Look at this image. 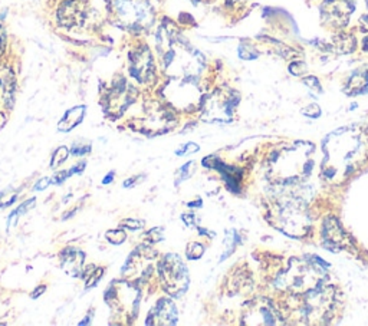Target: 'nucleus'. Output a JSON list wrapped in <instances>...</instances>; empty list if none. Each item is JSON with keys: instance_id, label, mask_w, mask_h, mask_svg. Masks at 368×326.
<instances>
[{"instance_id": "9d476101", "label": "nucleus", "mask_w": 368, "mask_h": 326, "mask_svg": "<svg viewBox=\"0 0 368 326\" xmlns=\"http://www.w3.org/2000/svg\"><path fill=\"white\" fill-rule=\"evenodd\" d=\"M84 260V255L78 250H73V249H68L65 251V255H62V267L68 271L69 275L72 276H78L81 267H82V262Z\"/></svg>"}, {"instance_id": "20e7f679", "label": "nucleus", "mask_w": 368, "mask_h": 326, "mask_svg": "<svg viewBox=\"0 0 368 326\" xmlns=\"http://www.w3.org/2000/svg\"><path fill=\"white\" fill-rule=\"evenodd\" d=\"M237 101L233 98L232 93L217 90L210 95L203 106V119L209 122H228L232 118L233 108Z\"/></svg>"}, {"instance_id": "0eeeda50", "label": "nucleus", "mask_w": 368, "mask_h": 326, "mask_svg": "<svg viewBox=\"0 0 368 326\" xmlns=\"http://www.w3.org/2000/svg\"><path fill=\"white\" fill-rule=\"evenodd\" d=\"M86 5L82 0H68L59 10V19L62 25L73 28L81 26L86 19Z\"/></svg>"}, {"instance_id": "412c9836", "label": "nucleus", "mask_w": 368, "mask_h": 326, "mask_svg": "<svg viewBox=\"0 0 368 326\" xmlns=\"http://www.w3.org/2000/svg\"><path fill=\"white\" fill-rule=\"evenodd\" d=\"M114 178V173L111 175H108L105 180H104V184H108V183H111V180Z\"/></svg>"}, {"instance_id": "f3484780", "label": "nucleus", "mask_w": 368, "mask_h": 326, "mask_svg": "<svg viewBox=\"0 0 368 326\" xmlns=\"http://www.w3.org/2000/svg\"><path fill=\"white\" fill-rule=\"evenodd\" d=\"M197 150H199V147L196 146V144L192 142V144H187V146H184L181 150H177L176 154H177V155H184V154L189 153V151H190V153H196Z\"/></svg>"}, {"instance_id": "9b49d317", "label": "nucleus", "mask_w": 368, "mask_h": 326, "mask_svg": "<svg viewBox=\"0 0 368 326\" xmlns=\"http://www.w3.org/2000/svg\"><path fill=\"white\" fill-rule=\"evenodd\" d=\"M84 114H85V106H77V108H72L69 110L64 118L59 122V131L68 133L72 128H75L77 125L81 124V121L84 119Z\"/></svg>"}, {"instance_id": "2eb2a0df", "label": "nucleus", "mask_w": 368, "mask_h": 326, "mask_svg": "<svg viewBox=\"0 0 368 326\" xmlns=\"http://www.w3.org/2000/svg\"><path fill=\"white\" fill-rule=\"evenodd\" d=\"M107 238H108V240L111 242V243H114V245H120V243H122V242L125 240V233H124L121 229H118V230H111V231H108V233H107Z\"/></svg>"}, {"instance_id": "1a4fd4ad", "label": "nucleus", "mask_w": 368, "mask_h": 326, "mask_svg": "<svg viewBox=\"0 0 368 326\" xmlns=\"http://www.w3.org/2000/svg\"><path fill=\"white\" fill-rule=\"evenodd\" d=\"M15 95V77L12 70L0 65V104L10 106Z\"/></svg>"}, {"instance_id": "39448f33", "label": "nucleus", "mask_w": 368, "mask_h": 326, "mask_svg": "<svg viewBox=\"0 0 368 326\" xmlns=\"http://www.w3.org/2000/svg\"><path fill=\"white\" fill-rule=\"evenodd\" d=\"M130 72L138 82H149L154 77V59L150 49L140 46L130 55Z\"/></svg>"}, {"instance_id": "f8f14e48", "label": "nucleus", "mask_w": 368, "mask_h": 326, "mask_svg": "<svg viewBox=\"0 0 368 326\" xmlns=\"http://www.w3.org/2000/svg\"><path fill=\"white\" fill-rule=\"evenodd\" d=\"M368 85V69L364 68V69H360L358 72H356V74L353 75V78L348 81V89H353L354 93H357V90H361L364 89L365 86Z\"/></svg>"}, {"instance_id": "a211bd4d", "label": "nucleus", "mask_w": 368, "mask_h": 326, "mask_svg": "<svg viewBox=\"0 0 368 326\" xmlns=\"http://www.w3.org/2000/svg\"><path fill=\"white\" fill-rule=\"evenodd\" d=\"M5 48H6V30L2 25H0V55L5 52Z\"/></svg>"}, {"instance_id": "dca6fc26", "label": "nucleus", "mask_w": 368, "mask_h": 326, "mask_svg": "<svg viewBox=\"0 0 368 326\" xmlns=\"http://www.w3.org/2000/svg\"><path fill=\"white\" fill-rule=\"evenodd\" d=\"M33 203H35V198H30V200L29 202H26V203H24L19 209H17L16 211H13L12 214H10V219H9V223H12L13 222V219H16V217H19L21 214H24V213H26L32 206H33Z\"/></svg>"}, {"instance_id": "ddd939ff", "label": "nucleus", "mask_w": 368, "mask_h": 326, "mask_svg": "<svg viewBox=\"0 0 368 326\" xmlns=\"http://www.w3.org/2000/svg\"><path fill=\"white\" fill-rule=\"evenodd\" d=\"M66 158H68V150H66L65 147H61V148H58L57 151H55V154H53V158H52V162H50L52 169H57V167H59V166L62 164V162H64Z\"/></svg>"}, {"instance_id": "4468645a", "label": "nucleus", "mask_w": 368, "mask_h": 326, "mask_svg": "<svg viewBox=\"0 0 368 326\" xmlns=\"http://www.w3.org/2000/svg\"><path fill=\"white\" fill-rule=\"evenodd\" d=\"M205 250H203V246L199 245V243H190L189 247H187V258L192 259V260H196L199 258H201V255H203Z\"/></svg>"}, {"instance_id": "f257e3e1", "label": "nucleus", "mask_w": 368, "mask_h": 326, "mask_svg": "<svg viewBox=\"0 0 368 326\" xmlns=\"http://www.w3.org/2000/svg\"><path fill=\"white\" fill-rule=\"evenodd\" d=\"M163 66L172 77H196L203 68V57L173 28L163 25L157 35Z\"/></svg>"}, {"instance_id": "6e6552de", "label": "nucleus", "mask_w": 368, "mask_h": 326, "mask_svg": "<svg viewBox=\"0 0 368 326\" xmlns=\"http://www.w3.org/2000/svg\"><path fill=\"white\" fill-rule=\"evenodd\" d=\"M150 315H154V318L149 316V320L147 322L151 320V323H157V325H173L177 322V316H178L176 306L167 299L158 300V303L156 305V307Z\"/></svg>"}, {"instance_id": "7ed1b4c3", "label": "nucleus", "mask_w": 368, "mask_h": 326, "mask_svg": "<svg viewBox=\"0 0 368 326\" xmlns=\"http://www.w3.org/2000/svg\"><path fill=\"white\" fill-rule=\"evenodd\" d=\"M161 283L170 296L180 298L189 287L187 267L177 255H167L160 263Z\"/></svg>"}, {"instance_id": "6ab92c4d", "label": "nucleus", "mask_w": 368, "mask_h": 326, "mask_svg": "<svg viewBox=\"0 0 368 326\" xmlns=\"http://www.w3.org/2000/svg\"><path fill=\"white\" fill-rule=\"evenodd\" d=\"M122 224H124V226H128V229H134V230H137V229H141V227H142V222H138V220H131V219H128V220L122 222Z\"/></svg>"}, {"instance_id": "423d86ee", "label": "nucleus", "mask_w": 368, "mask_h": 326, "mask_svg": "<svg viewBox=\"0 0 368 326\" xmlns=\"http://www.w3.org/2000/svg\"><path fill=\"white\" fill-rule=\"evenodd\" d=\"M153 258L154 255H147V251H144L142 249H137L134 251V255H131L130 259H128V262L125 263L122 269V275L125 278H131V279L144 278V275L150 276L151 275L150 271L153 270L151 266Z\"/></svg>"}, {"instance_id": "aec40b11", "label": "nucleus", "mask_w": 368, "mask_h": 326, "mask_svg": "<svg viewBox=\"0 0 368 326\" xmlns=\"http://www.w3.org/2000/svg\"><path fill=\"white\" fill-rule=\"evenodd\" d=\"M50 181H52V180H49V178H44V180H41L39 183L35 186V190H36V191H38V190H45V189L50 184Z\"/></svg>"}, {"instance_id": "f03ea898", "label": "nucleus", "mask_w": 368, "mask_h": 326, "mask_svg": "<svg viewBox=\"0 0 368 326\" xmlns=\"http://www.w3.org/2000/svg\"><path fill=\"white\" fill-rule=\"evenodd\" d=\"M109 3L125 28L142 29L153 22V10L147 0H109Z\"/></svg>"}]
</instances>
